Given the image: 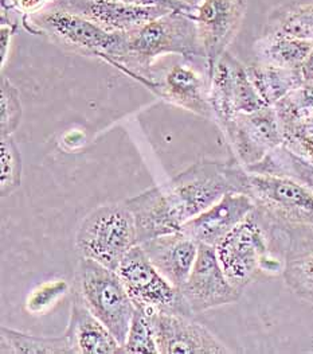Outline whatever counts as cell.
I'll use <instances>...</instances> for the list:
<instances>
[{
	"label": "cell",
	"instance_id": "30bf717a",
	"mask_svg": "<svg viewBox=\"0 0 313 354\" xmlns=\"http://www.w3.org/2000/svg\"><path fill=\"white\" fill-rule=\"evenodd\" d=\"M246 12V0H199L192 18L196 24L203 50L206 75L210 76L241 27Z\"/></svg>",
	"mask_w": 313,
	"mask_h": 354
},
{
	"label": "cell",
	"instance_id": "ba28073f",
	"mask_svg": "<svg viewBox=\"0 0 313 354\" xmlns=\"http://www.w3.org/2000/svg\"><path fill=\"white\" fill-rule=\"evenodd\" d=\"M116 271L136 307L194 317L181 290L157 271L140 244L125 254Z\"/></svg>",
	"mask_w": 313,
	"mask_h": 354
},
{
	"label": "cell",
	"instance_id": "3957f363",
	"mask_svg": "<svg viewBox=\"0 0 313 354\" xmlns=\"http://www.w3.org/2000/svg\"><path fill=\"white\" fill-rule=\"evenodd\" d=\"M163 55H179L185 61L202 58L196 24L192 12L171 10L156 19L124 32L123 51L112 62L128 76L150 77V69Z\"/></svg>",
	"mask_w": 313,
	"mask_h": 354
},
{
	"label": "cell",
	"instance_id": "44dd1931",
	"mask_svg": "<svg viewBox=\"0 0 313 354\" xmlns=\"http://www.w3.org/2000/svg\"><path fill=\"white\" fill-rule=\"evenodd\" d=\"M250 173L296 179L313 193V163L289 150L285 145L267 153L259 163L246 167Z\"/></svg>",
	"mask_w": 313,
	"mask_h": 354
},
{
	"label": "cell",
	"instance_id": "83f0119b",
	"mask_svg": "<svg viewBox=\"0 0 313 354\" xmlns=\"http://www.w3.org/2000/svg\"><path fill=\"white\" fill-rule=\"evenodd\" d=\"M267 106L262 102L257 89L248 76L246 66L238 59L234 71V111L235 113H252Z\"/></svg>",
	"mask_w": 313,
	"mask_h": 354
},
{
	"label": "cell",
	"instance_id": "7a4b0ae2",
	"mask_svg": "<svg viewBox=\"0 0 313 354\" xmlns=\"http://www.w3.org/2000/svg\"><path fill=\"white\" fill-rule=\"evenodd\" d=\"M285 244V227L254 209L214 248L226 278L243 292L261 277L283 275Z\"/></svg>",
	"mask_w": 313,
	"mask_h": 354
},
{
	"label": "cell",
	"instance_id": "2e32d148",
	"mask_svg": "<svg viewBox=\"0 0 313 354\" xmlns=\"http://www.w3.org/2000/svg\"><path fill=\"white\" fill-rule=\"evenodd\" d=\"M140 245L157 271L181 290L194 268L199 244L179 230L151 239Z\"/></svg>",
	"mask_w": 313,
	"mask_h": 354
},
{
	"label": "cell",
	"instance_id": "f1b7e54d",
	"mask_svg": "<svg viewBox=\"0 0 313 354\" xmlns=\"http://www.w3.org/2000/svg\"><path fill=\"white\" fill-rule=\"evenodd\" d=\"M59 1L62 0H11L8 6L14 7L21 12H25L26 15H30V14L39 12Z\"/></svg>",
	"mask_w": 313,
	"mask_h": 354
},
{
	"label": "cell",
	"instance_id": "ffe728a7",
	"mask_svg": "<svg viewBox=\"0 0 313 354\" xmlns=\"http://www.w3.org/2000/svg\"><path fill=\"white\" fill-rule=\"evenodd\" d=\"M246 72L262 102L267 106H274L303 84L300 69H287L257 62L248 65Z\"/></svg>",
	"mask_w": 313,
	"mask_h": 354
},
{
	"label": "cell",
	"instance_id": "5b68a950",
	"mask_svg": "<svg viewBox=\"0 0 313 354\" xmlns=\"http://www.w3.org/2000/svg\"><path fill=\"white\" fill-rule=\"evenodd\" d=\"M73 292L121 344L127 341L136 306L117 271L81 257Z\"/></svg>",
	"mask_w": 313,
	"mask_h": 354
},
{
	"label": "cell",
	"instance_id": "d6a6232c",
	"mask_svg": "<svg viewBox=\"0 0 313 354\" xmlns=\"http://www.w3.org/2000/svg\"><path fill=\"white\" fill-rule=\"evenodd\" d=\"M183 1H185V3H188V4L192 6V0H183Z\"/></svg>",
	"mask_w": 313,
	"mask_h": 354
},
{
	"label": "cell",
	"instance_id": "5bb4252c",
	"mask_svg": "<svg viewBox=\"0 0 313 354\" xmlns=\"http://www.w3.org/2000/svg\"><path fill=\"white\" fill-rule=\"evenodd\" d=\"M254 209L256 205L248 194L228 193L205 212L187 221L182 232L198 244L216 247Z\"/></svg>",
	"mask_w": 313,
	"mask_h": 354
},
{
	"label": "cell",
	"instance_id": "484cf974",
	"mask_svg": "<svg viewBox=\"0 0 313 354\" xmlns=\"http://www.w3.org/2000/svg\"><path fill=\"white\" fill-rule=\"evenodd\" d=\"M22 120V102L18 88L7 78L0 81V129L1 136H11Z\"/></svg>",
	"mask_w": 313,
	"mask_h": 354
},
{
	"label": "cell",
	"instance_id": "e0dca14e",
	"mask_svg": "<svg viewBox=\"0 0 313 354\" xmlns=\"http://www.w3.org/2000/svg\"><path fill=\"white\" fill-rule=\"evenodd\" d=\"M287 244L283 278L287 288L313 306V225H284Z\"/></svg>",
	"mask_w": 313,
	"mask_h": 354
},
{
	"label": "cell",
	"instance_id": "277c9868",
	"mask_svg": "<svg viewBox=\"0 0 313 354\" xmlns=\"http://www.w3.org/2000/svg\"><path fill=\"white\" fill-rule=\"evenodd\" d=\"M30 32L42 34L58 45L83 55H94L112 64L123 51L124 32L109 31L93 21L55 3L23 18Z\"/></svg>",
	"mask_w": 313,
	"mask_h": 354
},
{
	"label": "cell",
	"instance_id": "1f68e13d",
	"mask_svg": "<svg viewBox=\"0 0 313 354\" xmlns=\"http://www.w3.org/2000/svg\"><path fill=\"white\" fill-rule=\"evenodd\" d=\"M198 3H199V0H192V6H194V7H195Z\"/></svg>",
	"mask_w": 313,
	"mask_h": 354
},
{
	"label": "cell",
	"instance_id": "9c48e42d",
	"mask_svg": "<svg viewBox=\"0 0 313 354\" xmlns=\"http://www.w3.org/2000/svg\"><path fill=\"white\" fill-rule=\"evenodd\" d=\"M234 159L245 169L262 160L267 153L285 143L284 132L274 106H265L252 113H238L222 127Z\"/></svg>",
	"mask_w": 313,
	"mask_h": 354
},
{
	"label": "cell",
	"instance_id": "9a60e30c",
	"mask_svg": "<svg viewBox=\"0 0 313 354\" xmlns=\"http://www.w3.org/2000/svg\"><path fill=\"white\" fill-rule=\"evenodd\" d=\"M58 4L116 32L131 31L171 11L164 7L136 6L119 0H62Z\"/></svg>",
	"mask_w": 313,
	"mask_h": 354
},
{
	"label": "cell",
	"instance_id": "603a6c76",
	"mask_svg": "<svg viewBox=\"0 0 313 354\" xmlns=\"http://www.w3.org/2000/svg\"><path fill=\"white\" fill-rule=\"evenodd\" d=\"M266 32L313 42V3L290 4L274 11L267 21Z\"/></svg>",
	"mask_w": 313,
	"mask_h": 354
},
{
	"label": "cell",
	"instance_id": "8992f818",
	"mask_svg": "<svg viewBox=\"0 0 313 354\" xmlns=\"http://www.w3.org/2000/svg\"><path fill=\"white\" fill-rule=\"evenodd\" d=\"M134 245H137L136 223L125 201L101 205L90 212L76 236V248L81 257L114 271Z\"/></svg>",
	"mask_w": 313,
	"mask_h": 354
},
{
	"label": "cell",
	"instance_id": "4316f807",
	"mask_svg": "<svg viewBox=\"0 0 313 354\" xmlns=\"http://www.w3.org/2000/svg\"><path fill=\"white\" fill-rule=\"evenodd\" d=\"M70 286L63 279L45 281L34 288L26 299V310L32 315H43L54 308L69 292Z\"/></svg>",
	"mask_w": 313,
	"mask_h": 354
},
{
	"label": "cell",
	"instance_id": "7402d4cb",
	"mask_svg": "<svg viewBox=\"0 0 313 354\" xmlns=\"http://www.w3.org/2000/svg\"><path fill=\"white\" fill-rule=\"evenodd\" d=\"M1 354H73L65 334L62 337H42L18 330L1 328Z\"/></svg>",
	"mask_w": 313,
	"mask_h": 354
},
{
	"label": "cell",
	"instance_id": "d6986e66",
	"mask_svg": "<svg viewBox=\"0 0 313 354\" xmlns=\"http://www.w3.org/2000/svg\"><path fill=\"white\" fill-rule=\"evenodd\" d=\"M254 51L259 62L262 64L287 69H300L313 51V42L265 32V35L256 42Z\"/></svg>",
	"mask_w": 313,
	"mask_h": 354
},
{
	"label": "cell",
	"instance_id": "6da1fadb",
	"mask_svg": "<svg viewBox=\"0 0 313 354\" xmlns=\"http://www.w3.org/2000/svg\"><path fill=\"white\" fill-rule=\"evenodd\" d=\"M246 169L235 159H203L160 186L148 189L125 203L136 223L137 244L182 230L228 193H243Z\"/></svg>",
	"mask_w": 313,
	"mask_h": 354
},
{
	"label": "cell",
	"instance_id": "52a82bcc",
	"mask_svg": "<svg viewBox=\"0 0 313 354\" xmlns=\"http://www.w3.org/2000/svg\"><path fill=\"white\" fill-rule=\"evenodd\" d=\"M243 194L281 225H313V193L296 179L246 170Z\"/></svg>",
	"mask_w": 313,
	"mask_h": 354
},
{
	"label": "cell",
	"instance_id": "ac0fdd59",
	"mask_svg": "<svg viewBox=\"0 0 313 354\" xmlns=\"http://www.w3.org/2000/svg\"><path fill=\"white\" fill-rule=\"evenodd\" d=\"M65 337L73 354L123 353L121 344L74 292Z\"/></svg>",
	"mask_w": 313,
	"mask_h": 354
},
{
	"label": "cell",
	"instance_id": "d4e9b609",
	"mask_svg": "<svg viewBox=\"0 0 313 354\" xmlns=\"http://www.w3.org/2000/svg\"><path fill=\"white\" fill-rule=\"evenodd\" d=\"M22 183V156L11 136H1V180L0 194L8 197Z\"/></svg>",
	"mask_w": 313,
	"mask_h": 354
},
{
	"label": "cell",
	"instance_id": "4fadbf2b",
	"mask_svg": "<svg viewBox=\"0 0 313 354\" xmlns=\"http://www.w3.org/2000/svg\"><path fill=\"white\" fill-rule=\"evenodd\" d=\"M144 84L165 102L175 104L199 116L214 119L210 105L209 80H205L194 68L185 64L172 65L160 80L154 77L132 76Z\"/></svg>",
	"mask_w": 313,
	"mask_h": 354
},
{
	"label": "cell",
	"instance_id": "4dcf8cb0",
	"mask_svg": "<svg viewBox=\"0 0 313 354\" xmlns=\"http://www.w3.org/2000/svg\"><path fill=\"white\" fill-rule=\"evenodd\" d=\"M15 31H17V25L10 24V22H6V19L1 17V25H0V44H1V48H0V55H1V69L4 68L6 58H7L8 49H10V45H11V39H12V37H14Z\"/></svg>",
	"mask_w": 313,
	"mask_h": 354
},
{
	"label": "cell",
	"instance_id": "7c38bea8",
	"mask_svg": "<svg viewBox=\"0 0 313 354\" xmlns=\"http://www.w3.org/2000/svg\"><path fill=\"white\" fill-rule=\"evenodd\" d=\"M160 354H229L232 351L192 315L151 311Z\"/></svg>",
	"mask_w": 313,
	"mask_h": 354
},
{
	"label": "cell",
	"instance_id": "f546056e",
	"mask_svg": "<svg viewBox=\"0 0 313 354\" xmlns=\"http://www.w3.org/2000/svg\"><path fill=\"white\" fill-rule=\"evenodd\" d=\"M119 1L136 4V6H156V7H164L168 10H181L187 12L194 11V6L183 0H119Z\"/></svg>",
	"mask_w": 313,
	"mask_h": 354
},
{
	"label": "cell",
	"instance_id": "cb8c5ba5",
	"mask_svg": "<svg viewBox=\"0 0 313 354\" xmlns=\"http://www.w3.org/2000/svg\"><path fill=\"white\" fill-rule=\"evenodd\" d=\"M123 353L157 354L156 335L152 324L151 311L136 307L127 341L123 345Z\"/></svg>",
	"mask_w": 313,
	"mask_h": 354
},
{
	"label": "cell",
	"instance_id": "8fae6325",
	"mask_svg": "<svg viewBox=\"0 0 313 354\" xmlns=\"http://www.w3.org/2000/svg\"><path fill=\"white\" fill-rule=\"evenodd\" d=\"M183 298L194 315L235 304L242 292L226 278L215 248L199 244L194 268L181 288Z\"/></svg>",
	"mask_w": 313,
	"mask_h": 354
}]
</instances>
